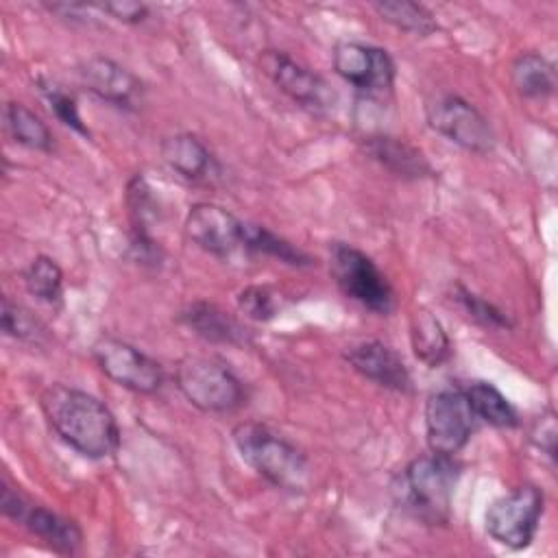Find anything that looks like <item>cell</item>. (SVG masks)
<instances>
[{"label":"cell","mask_w":558,"mask_h":558,"mask_svg":"<svg viewBox=\"0 0 558 558\" xmlns=\"http://www.w3.org/2000/svg\"><path fill=\"white\" fill-rule=\"evenodd\" d=\"M92 355L98 364V368L118 386L140 392V395H153L163 384V371L161 366L148 357L137 347L113 338L102 336L94 342Z\"/></svg>","instance_id":"cell-9"},{"label":"cell","mask_w":558,"mask_h":558,"mask_svg":"<svg viewBox=\"0 0 558 558\" xmlns=\"http://www.w3.org/2000/svg\"><path fill=\"white\" fill-rule=\"evenodd\" d=\"M183 229L198 248L216 257H229L244 248V220L216 203L192 205Z\"/></svg>","instance_id":"cell-12"},{"label":"cell","mask_w":558,"mask_h":558,"mask_svg":"<svg viewBox=\"0 0 558 558\" xmlns=\"http://www.w3.org/2000/svg\"><path fill=\"white\" fill-rule=\"evenodd\" d=\"M349 366L362 377L375 381L381 388L395 392H408L412 388L410 371L401 355L379 340H364L344 351Z\"/></svg>","instance_id":"cell-15"},{"label":"cell","mask_w":558,"mask_h":558,"mask_svg":"<svg viewBox=\"0 0 558 558\" xmlns=\"http://www.w3.org/2000/svg\"><path fill=\"white\" fill-rule=\"evenodd\" d=\"M373 9L388 24L397 26L399 31L418 35V37H427V35H432L438 28L436 17L432 15V11L427 7H423V4H418V2L384 0V2H375Z\"/></svg>","instance_id":"cell-23"},{"label":"cell","mask_w":558,"mask_h":558,"mask_svg":"<svg viewBox=\"0 0 558 558\" xmlns=\"http://www.w3.org/2000/svg\"><path fill=\"white\" fill-rule=\"evenodd\" d=\"M333 70L340 78L368 96L390 92L397 74L388 50L362 41H338L333 46Z\"/></svg>","instance_id":"cell-11"},{"label":"cell","mask_w":558,"mask_h":558,"mask_svg":"<svg viewBox=\"0 0 558 558\" xmlns=\"http://www.w3.org/2000/svg\"><path fill=\"white\" fill-rule=\"evenodd\" d=\"M543 490L534 484H521L510 493L490 501L484 512V527L486 534L510 549L527 547L541 523L543 514Z\"/></svg>","instance_id":"cell-5"},{"label":"cell","mask_w":558,"mask_h":558,"mask_svg":"<svg viewBox=\"0 0 558 558\" xmlns=\"http://www.w3.org/2000/svg\"><path fill=\"white\" fill-rule=\"evenodd\" d=\"M475 418L493 425V427H501V429H510L519 425V416L517 410L512 408V403L506 399V395L495 388L488 381H471L469 386L462 388Z\"/></svg>","instance_id":"cell-19"},{"label":"cell","mask_w":558,"mask_h":558,"mask_svg":"<svg viewBox=\"0 0 558 558\" xmlns=\"http://www.w3.org/2000/svg\"><path fill=\"white\" fill-rule=\"evenodd\" d=\"M475 414L462 388H445L429 395L425 403V434L434 453L453 456L471 438Z\"/></svg>","instance_id":"cell-8"},{"label":"cell","mask_w":558,"mask_h":558,"mask_svg":"<svg viewBox=\"0 0 558 558\" xmlns=\"http://www.w3.org/2000/svg\"><path fill=\"white\" fill-rule=\"evenodd\" d=\"M456 301L460 303V307L466 312L469 318H473L477 325L486 327V329H510V320L508 316L497 307L493 305L490 301L482 299L480 294L458 286L456 288Z\"/></svg>","instance_id":"cell-26"},{"label":"cell","mask_w":558,"mask_h":558,"mask_svg":"<svg viewBox=\"0 0 558 558\" xmlns=\"http://www.w3.org/2000/svg\"><path fill=\"white\" fill-rule=\"evenodd\" d=\"M0 506L4 517L13 519L15 523H22L33 536L44 541L50 549L59 554H74L81 547L83 534L74 521L61 517L54 510L31 504L17 488H13L7 482H2Z\"/></svg>","instance_id":"cell-10"},{"label":"cell","mask_w":558,"mask_h":558,"mask_svg":"<svg viewBox=\"0 0 558 558\" xmlns=\"http://www.w3.org/2000/svg\"><path fill=\"white\" fill-rule=\"evenodd\" d=\"M244 251L264 253V255L275 257L290 266H310L312 264L310 255L303 253L299 246H294L292 242L283 240L281 235L268 231L266 227L253 225L246 220H244Z\"/></svg>","instance_id":"cell-24"},{"label":"cell","mask_w":558,"mask_h":558,"mask_svg":"<svg viewBox=\"0 0 558 558\" xmlns=\"http://www.w3.org/2000/svg\"><path fill=\"white\" fill-rule=\"evenodd\" d=\"M460 477L453 456L427 453L414 458L401 473L399 501L429 525H442L451 517V499Z\"/></svg>","instance_id":"cell-3"},{"label":"cell","mask_w":558,"mask_h":558,"mask_svg":"<svg viewBox=\"0 0 558 558\" xmlns=\"http://www.w3.org/2000/svg\"><path fill=\"white\" fill-rule=\"evenodd\" d=\"M39 405L50 429L81 456L102 460L116 453L120 445L118 421L94 395L52 384L41 392Z\"/></svg>","instance_id":"cell-1"},{"label":"cell","mask_w":558,"mask_h":558,"mask_svg":"<svg viewBox=\"0 0 558 558\" xmlns=\"http://www.w3.org/2000/svg\"><path fill=\"white\" fill-rule=\"evenodd\" d=\"M425 120L429 129L464 150L484 155L495 146V133L488 120L456 94H440L432 98L425 105Z\"/></svg>","instance_id":"cell-7"},{"label":"cell","mask_w":558,"mask_h":558,"mask_svg":"<svg viewBox=\"0 0 558 558\" xmlns=\"http://www.w3.org/2000/svg\"><path fill=\"white\" fill-rule=\"evenodd\" d=\"M181 395L203 412L227 414L244 405L246 392L235 373L214 357L187 355L174 368Z\"/></svg>","instance_id":"cell-4"},{"label":"cell","mask_w":558,"mask_h":558,"mask_svg":"<svg viewBox=\"0 0 558 558\" xmlns=\"http://www.w3.org/2000/svg\"><path fill=\"white\" fill-rule=\"evenodd\" d=\"M41 92H44L46 100L50 102V109L54 111V116H57L65 126H70V129H74L76 133L89 137V131H87V126L83 124V118H81V113H78V105H76V100H74L72 94L63 92L61 87H57V85H52V83H41Z\"/></svg>","instance_id":"cell-28"},{"label":"cell","mask_w":558,"mask_h":558,"mask_svg":"<svg viewBox=\"0 0 558 558\" xmlns=\"http://www.w3.org/2000/svg\"><path fill=\"white\" fill-rule=\"evenodd\" d=\"M98 9L102 13H109L111 17L120 20V22H126V24H137V22H144L146 15H148V7L142 4V2H129V0H122V2H105V4H98Z\"/></svg>","instance_id":"cell-31"},{"label":"cell","mask_w":558,"mask_h":558,"mask_svg":"<svg viewBox=\"0 0 558 558\" xmlns=\"http://www.w3.org/2000/svg\"><path fill=\"white\" fill-rule=\"evenodd\" d=\"M181 318L196 336L207 342L235 344L244 340V329L238 325V320L214 303L196 301L183 310Z\"/></svg>","instance_id":"cell-18"},{"label":"cell","mask_w":558,"mask_h":558,"mask_svg":"<svg viewBox=\"0 0 558 558\" xmlns=\"http://www.w3.org/2000/svg\"><path fill=\"white\" fill-rule=\"evenodd\" d=\"M512 85L525 98H545L556 89L554 63L538 52H523L512 61Z\"/></svg>","instance_id":"cell-20"},{"label":"cell","mask_w":558,"mask_h":558,"mask_svg":"<svg viewBox=\"0 0 558 558\" xmlns=\"http://www.w3.org/2000/svg\"><path fill=\"white\" fill-rule=\"evenodd\" d=\"M264 74L294 102L307 109H325L329 105V89L320 74L301 65L292 57L279 50H266L259 57Z\"/></svg>","instance_id":"cell-13"},{"label":"cell","mask_w":558,"mask_h":558,"mask_svg":"<svg viewBox=\"0 0 558 558\" xmlns=\"http://www.w3.org/2000/svg\"><path fill=\"white\" fill-rule=\"evenodd\" d=\"M240 310L255 320H270L277 314V301L270 288L266 286H248L238 296Z\"/></svg>","instance_id":"cell-29"},{"label":"cell","mask_w":558,"mask_h":558,"mask_svg":"<svg viewBox=\"0 0 558 558\" xmlns=\"http://www.w3.org/2000/svg\"><path fill=\"white\" fill-rule=\"evenodd\" d=\"M161 157L170 170L190 181H203L216 172L214 155L192 133L168 135L161 142Z\"/></svg>","instance_id":"cell-17"},{"label":"cell","mask_w":558,"mask_h":558,"mask_svg":"<svg viewBox=\"0 0 558 558\" xmlns=\"http://www.w3.org/2000/svg\"><path fill=\"white\" fill-rule=\"evenodd\" d=\"M240 458L272 486L301 490L310 482V462L305 453L281 434L262 423H240L231 432Z\"/></svg>","instance_id":"cell-2"},{"label":"cell","mask_w":558,"mask_h":558,"mask_svg":"<svg viewBox=\"0 0 558 558\" xmlns=\"http://www.w3.org/2000/svg\"><path fill=\"white\" fill-rule=\"evenodd\" d=\"M0 325L4 336L17 338V340H31L37 342L39 336L44 333V325L22 305L13 303L9 296L2 299V314H0Z\"/></svg>","instance_id":"cell-27"},{"label":"cell","mask_w":558,"mask_h":558,"mask_svg":"<svg viewBox=\"0 0 558 558\" xmlns=\"http://www.w3.org/2000/svg\"><path fill=\"white\" fill-rule=\"evenodd\" d=\"M410 338H412V349L416 357L432 368L440 366L451 353V344L445 333V327L427 310L414 312L412 325H410Z\"/></svg>","instance_id":"cell-21"},{"label":"cell","mask_w":558,"mask_h":558,"mask_svg":"<svg viewBox=\"0 0 558 558\" xmlns=\"http://www.w3.org/2000/svg\"><path fill=\"white\" fill-rule=\"evenodd\" d=\"M4 120L11 137L33 150H50L52 133L46 122L22 102H7Z\"/></svg>","instance_id":"cell-22"},{"label":"cell","mask_w":558,"mask_h":558,"mask_svg":"<svg viewBox=\"0 0 558 558\" xmlns=\"http://www.w3.org/2000/svg\"><path fill=\"white\" fill-rule=\"evenodd\" d=\"M364 150L373 161H377L379 166H384L386 170H390L397 177L423 179V177L434 174L427 157L418 148H414L412 144H408L399 137L371 135L364 142Z\"/></svg>","instance_id":"cell-16"},{"label":"cell","mask_w":558,"mask_h":558,"mask_svg":"<svg viewBox=\"0 0 558 558\" xmlns=\"http://www.w3.org/2000/svg\"><path fill=\"white\" fill-rule=\"evenodd\" d=\"M530 436H532V440L536 442L538 449H543L551 460L556 458V436H558V429H556V421H554L551 412H547V414L536 418Z\"/></svg>","instance_id":"cell-30"},{"label":"cell","mask_w":558,"mask_h":558,"mask_svg":"<svg viewBox=\"0 0 558 558\" xmlns=\"http://www.w3.org/2000/svg\"><path fill=\"white\" fill-rule=\"evenodd\" d=\"M78 76L92 94L116 107L133 109L144 94L142 81L131 70L107 57L85 59L78 65Z\"/></svg>","instance_id":"cell-14"},{"label":"cell","mask_w":558,"mask_h":558,"mask_svg":"<svg viewBox=\"0 0 558 558\" xmlns=\"http://www.w3.org/2000/svg\"><path fill=\"white\" fill-rule=\"evenodd\" d=\"M331 275L338 288L371 312L388 314L395 305L392 288L377 264L360 248L336 242L331 246Z\"/></svg>","instance_id":"cell-6"},{"label":"cell","mask_w":558,"mask_h":558,"mask_svg":"<svg viewBox=\"0 0 558 558\" xmlns=\"http://www.w3.org/2000/svg\"><path fill=\"white\" fill-rule=\"evenodd\" d=\"M26 290L44 303H59L63 294V272L52 257L37 255L24 270Z\"/></svg>","instance_id":"cell-25"}]
</instances>
